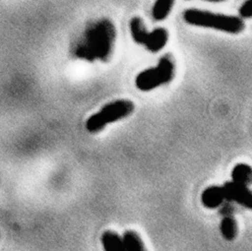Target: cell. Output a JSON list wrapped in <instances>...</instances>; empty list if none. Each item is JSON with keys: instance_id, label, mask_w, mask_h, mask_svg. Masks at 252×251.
I'll use <instances>...</instances> for the list:
<instances>
[{"instance_id": "cell-1", "label": "cell", "mask_w": 252, "mask_h": 251, "mask_svg": "<svg viewBox=\"0 0 252 251\" xmlns=\"http://www.w3.org/2000/svg\"><path fill=\"white\" fill-rule=\"evenodd\" d=\"M114 40V28L107 20L93 24L87 31L83 42L77 47L79 57L94 60H105L111 52Z\"/></svg>"}, {"instance_id": "cell-2", "label": "cell", "mask_w": 252, "mask_h": 251, "mask_svg": "<svg viewBox=\"0 0 252 251\" xmlns=\"http://www.w3.org/2000/svg\"><path fill=\"white\" fill-rule=\"evenodd\" d=\"M182 18L190 26L212 29L227 33H239L244 29V21L240 16L214 13L196 8L186 9Z\"/></svg>"}, {"instance_id": "cell-3", "label": "cell", "mask_w": 252, "mask_h": 251, "mask_svg": "<svg viewBox=\"0 0 252 251\" xmlns=\"http://www.w3.org/2000/svg\"><path fill=\"white\" fill-rule=\"evenodd\" d=\"M175 72L174 60L169 54L161 56L158 64L140 72L135 80L136 87L143 92L152 91L161 85L169 83Z\"/></svg>"}, {"instance_id": "cell-4", "label": "cell", "mask_w": 252, "mask_h": 251, "mask_svg": "<svg viewBox=\"0 0 252 251\" xmlns=\"http://www.w3.org/2000/svg\"><path fill=\"white\" fill-rule=\"evenodd\" d=\"M134 110V104L127 99H117L102 106L86 121V129L90 133H97L110 123L116 122L130 115Z\"/></svg>"}, {"instance_id": "cell-5", "label": "cell", "mask_w": 252, "mask_h": 251, "mask_svg": "<svg viewBox=\"0 0 252 251\" xmlns=\"http://www.w3.org/2000/svg\"><path fill=\"white\" fill-rule=\"evenodd\" d=\"M225 200H229L237 205L252 211V189L249 186L240 185L230 181L224 182L222 185Z\"/></svg>"}, {"instance_id": "cell-6", "label": "cell", "mask_w": 252, "mask_h": 251, "mask_svg": "<svg viewBox=\"0 0 252 251\" xmlns=\"http://www.w3.org/2000/svg\"><path fill=\"white\" fill-rule=\"evenodd\" d=\"M225 200L222 186L211 185L205 188L201 194L202 205L210 210L219 208Z\"/></svg>"}, {"instance_id": "cell-7", "label": "cell", "mask_w": 252, "mask_h": 251, "mask_svg": "<svg viewBox=\"0 0 252 251\" xmlns=\"http://www.w3.org/2000/svg\"><path fill=\"white\" fill-rule=\"evenodd\" d=\"M168 39V32L164 28H157L149 31L144 46L150 52H158L164 47Z\"/></svg>"}, {"instance_id": "cell-8", "label": "cell", "mask_w": 252, "mask_h": 251, "mask_svg": "<svg viewBox=\"0 0 252 251\" xmlns=\"http://www.w3.org/2000/svg\"><path fill=\"white\" fill-rule=\"evenodd\" d=\"M231 181L240 185H252V167L244 162L236 163L230 172Z\"/></svg>"}, {"instance_id": "cell-9", "label": "cell", "mask_w": 252, "mask_h": 251, "mask_svg": "<svg viewBox=\"0 0 252 251\" xmlns=\"http://www.w3.org/2000/svg\"><path fill=\"white\" fill-rule=\"evenodd\" d=\"M101 244L104 251H125L122 237L112 230L102 233Z\"/></svg>"}, {"instance_id": "cell-10", "label": "cell", "mask_w": 252, "mask_h": 251, "mask_svg": "<svg viewBox=\"0 0 252 251\" xmlns=\"http://www.w3.org/2000/svg\"><path fill=\"white\" fill-rule=\"evenodd\" d=\"M237 222L232 216H224L220 222V232L223 239L232 241L237 235Z\"/></svg>"}, {"instance_id": "cell-11", "label": "cell", "mask_w": 252, "mask_h": 251, "mask_svg": "<svg viewBox=\"0 0 252 251\" xmlns=\"http://www.w3.org/2000/svg\"><path fill=\"white\" fill-rule=\"evenodd\" d=\"M125 251H147L140 235L134 230H126L122 235Z\"/></svg>"}, {"instance_id": "cell-12", "label": "cell", "mask_w": 252, "mask_h": 251, "mask_svg": "<svg viewBox=\"0 0 252 251\" xmlns=\"http://www.w3.org/2000/svg\"><path fill=\"white\" fill-rule=\"evenodd\" d=\"M129 28H130V32L134 41L144 45L149 31H147L143 20L139 17L132 18V20L130 21Z\"/></svg>"}, {"instance_id": "cell-13", "label": "cell", "mask_w": 252, "mask_h": 251, "mask_svg": "<svg viewBox=\"0 0 252 251\" xmlns=\"http://www.w3.org/2000/svg\"><path fill=\"white\" fill-rule=\"evenodd\" d=\"M175 0H156L152 9V17L159 22L163 21L170 14Z\"/></svg>"}, {"instance_id": "cell-14", "label": "cell", "mask_w": 252, "mask_h": 251, "mask_svg": "<svg viewBox=\"0 0 252 251\" xmlns=\"http://www.w3.org/2000/svg\"><path fill=\"white\" fill-rule=\"evenodd\" d=\"M238 16L242 19L252 18V0H245L238 9Z\"/></svg>"}, {"instance_id": "cell-15", "label": "cell", "mask_w": 252, "mask_h": 251, "mask_svg": "<svg viewBox=\"0 0 252 251\" xmlns=\"http://www.w3.org/2000/svg\"><path fill=\"white\" fill-rule=\"evenodd\" d=\"M204 1L212 2V3H220V2H224V1H226V0H204Z\"/></svg>"}]
</instances>
